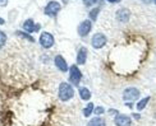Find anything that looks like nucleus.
Returning a JSON list of instances; mask_svg holds the SVG:
<instances>
[{
    "label": "nucleus",
    "instance_id": "obj_26",
    "mask_svg": "<svg viewBox=\"0 0 156 126\" xmlns=\"http://www.w3.org/2000/svg\"><path fill=\"white\" fill-rule=\"evenodd\" d=\"M5 22H4V19L3 18H0V26H2V24H4Z\"/></svg>",
    "mask_w": 156,
    "mask_h": 126
},
{
    "label": "nucleus",
    "instance_id": "obj_25",
    "mask_svg": "<svg viewBox=\"0 0 156 126\" xmlns=\"http://www.w3.org/2000/svg\"><path fill=\"white\" fill-rule=\"evenodd\" d=\"M132 116H134V118H136V120H138V118H140V115H138V114H133Z\"/></svg>",
    "mask_w": 156,
    "mask_h": 126
},
{
    "label": "nucleus",
    "instance_id": "obj_10",
    "mask_svg": "<svg viewBox=\"0 0 156 126\" xmlns=\"http://www.w3.org/2000/svg\"><path fill=\"white\" fill-rule=\"evenodd\" d=\"M129 17H131V13L126 8H122L116 12V19H118L120 23H127L129 21Z\"/></svg>",
    "mask_w": 156,
    "mask_h": 126
},
{
    "label": "nucleus",
    "instance_id": "obj_2",
    "mask_svg": "<svg viewBox=\"0 0 156 126\" xmlns=\"http://www.w3.org/2000/svg\"><path fill=\"white\" fill-rule=\"evenodd\" d=\"M81 79H82L81 70L78 69L77 65H72L69 68V82L72 83L73 85H78L81 83Z\"/></svg>",
    "mask_w": 156,
    "mask_h": 126
},
{
    "label": "nucleus",
    "instance_id": "obj_3",
    "mask_svg": "<svg viewBox=\"0 0 156 126\" xmlns=\"http://www.w3.org/2000/svg\"><path fill=\"white\" fill-rule=\"evenodd\" d=\"M55 42V39L53 37V35L49 32H42L40 36V45L42 46L44 49H50L53 47V45Z\"/></svg>",
    "mask_w": 156,
    "mask_h": 126
},
{
    "label": "nucleus",
    "instance_id": "obj_12",
    "mask_svg": "<svg viewBox=\"0 0 156 126\" xmlns=\"http://www.w3.org/2000/svg\"><path fill=\"white\" fill-rule=\"evenodd\" d=\"M86 60H87V49L81 47L77 54V63L80 65H83V64H86Z\"/></svg>",
    "mask_w": 156,
    "mask_h": 126
},
{
    "label": "nucleus",
    "instance_id": "obj_6",
    "mask_svg": "<svg viewBox=\"0 0 156 126\" xmlns=\"http://www.w3.org/2000/svg\"><path fill=\"white\" fill-rule=\"evenodd\" d=\"M138 97H140V90L134 87H129L123 92V98H124V101H127V102L128 101L132 102L134 99H137Z\"/></svg>",
    "mask_w": 156,
    "mask_h": 126
},
{
    "label": "nucleus",
    "instance_id": "obj_7",
    "mask_svg": "<svg viewBox=\"0 0 156 126\" xmlns=\"http://www.w3.org/2000/svg\"><path fill=\"white\" fill-rule=\"evenodd\" d=\"M91 29H92V23H91V21H88V19H86V21H83L78 26V35L81 37H86Z\"/></svg>",
    "mask_w": 156,
    "mask_h": 126
},
{
    "label": "nucleus",
    "instance_id": "obj_23",
    "mask_svg": "<svg viewBox=\"0 0 156 126\" xmlns=\"http://www.w3.org/2000/svg\"><path fill=\"white\" fill-rule=\"evenodd\" d=\"M109 3H112V4H115V3H119L120 0H108Z\"/></svg>",
    "mask_w": 156,
    "mask_h": 126
},
{
    "label": "nucleus",
    "instance_id": "obj_4",
    "mask_svg": "<svg viewBox=\"0 0 156 126\" xmlns=\"http://www.w3.org/2000/svg\"><path fill=\"white\" fill-rule=\"evenodd\" d=\"M106 42H108V38L105 35H102V33H96V35H94L92 39H91V45H92L95 49H102L104 46L106 45Z\"/></svg>",
    "mask_w": 156,
    "mask_h": 126
},
{
    "label": "nucleus",
    "instance_id": "obj_1",
    "mask_svg": "<svg viewBox=\"0 0 156 126\" xmlns=\"http://www.w3.org/2000/svg\"><path fill=\"white\" fill-rule=\"evenodd\" d=\"M58 96H59V99L63 102H67L69 99H72L74 96L73 87L68 83H62L59 85V89H58Z\"/></svg>",
    "mask_w": 156,
    "mask_h": 126
},
{
    "label": "nucleus",
    "instance_id": "obj_18",
    "mask_svg": "<svg viewBox=\"0 0 156 126\" xmlns=\"http://www.w3.org/2000/svg\"><path fill=\"white\" fill-rule=\"evenodd\" d=\"M5 43H6V35L3 31H0V49H2Z\"/></svg>",
    "mask_w": 156,
    "mask_h": 126
},
{
    "label": "nucleus",
    "instance_id": "obj_8",
    "mask_svg": "<svg viewBox=\"0 0 156 126\" xmlns=\"http://www.w3.org/2000/svg\"><path fill=\"white\" fill-rule=\"evenodd\" d=\"M114 122L116 126H131L132 120H131V117L127 115H116Z\"/></svg>",
    "mask_w": 156,
    "mask_h": 126
},
{
    "label": "nucleus",
    "instance_id": "obj_16",
    "mask_svg": "<svg viewBox=\"0 0 156 126\" xmlns=\"http://www.w3.org/2000/svg\"><path fill=\"white\" fill-rule=\"evenodd\" d=\"M94 103H88L86 107L83 108V116L84 117H88V116H91V114H92L94 112Z\"/></svg>",
    "mask_w": 156,
    "mask_h": 126
},
{
    "label": "nucleus",
    "instance_id": "obj_14",
    "mask_svg": "<svg viewBox=\"0 0 156 126\" xmlns=\"http://www.w3.org/2000/svg\"><path fill=\"white\" fill-rule=\"evenodd\" d=\"M148 102H150V97H145V98L140 99L136 107H137V110H138V111H142V110H145V107L147 106V103H148Z\"/></svg>",
    "mask_w": 156,
    "mask_h": 126
},
{
    "label": "nucleus",
    "instance_id": "obj_19",
    "mask_svg": "<svg viewBox=\"0 0 156 126\" xmlns=\"http://www.w3.org/2000/svg\"><path fill=\"white\" fill-rule=\"evenodd\" d=\"M16 35H18V36H22V37H24V38H27L28 41H31V42H34V41H35L34 37L30 36V35H27V33H24V32H17Z\"/></svg>",
    "mask_w": 156,
    "mask_h": 126
},
{
    "label": "nucleus",
    "instance_id": "obj_15",
    "mask_svg": "<svg viewBox=\"0 0 156 126\" xmlns=\"http://www.w3.org/2000/svg\"><path fill=\"white\" fill-rule=\"evenodd\" d=\"M80 96H81V98L83 99V101H88V99L91 98V92L84 87L80 88Z\"/></svg>",
    "mask_w": 156,
    "mask_h": 126
},
{
    "label": "nucleus",
    "instance_id": "obj_21",
    "mask_svg": "<svg viewBox=\"0 0 156 126\" xmlns=\"http://www.w3.org/2000/svg\"><path fill=\"white\" fill-rule=\"evenodd\" d=\"M96 3H97V0H83V4L87 5V6H91V5H94Z\"/></svg>",
    "mask_w": 156,
    "mask_h": 126
},
{
    "label": "nucleus",
    "instance_id": "obj_11",
    "mask_svg": "<svg viewBox=\"0 0 156 126\" xmlns=\"http://www.w3.org/2000/svg\"><path fill=\"white\" fill-rule=\"evenodd\" d=\"M54 61H55L56 68L59 69L60 71H68V64H67L66 60H64V57L62 55H56L55 59H54Z\"/></svg>",
    "mask_w": 156,
    "mask_h": 126
},
{
    "label": "nucleus",
    "instance_id": "obj_22",
    "mask_svg": "<svg viewBox=\"0 0 156 126\" xmlns=\"http://www.w3.org/2000/svg\"><path fill=\"white\" fill-rule=\"evenodd\" d=\"M109 114H113V115H115V116H116V115H119V114H118V111H115V110H110V111H109Z\"/></svg>",
    "mask_w": 156,
    "mask_h": 126
},
{
    "label": "nucleus",
    "instance_id": "obj_5",
    "mask_svg": "<svg viewBox=\"0 0 156 126\" xmlns=\"http://www.w3.org/2000/svg\"><path fill=\"white\" fill-rule=\"evenodd\" d=\"M60 9H62V5L59 2H50L45 6V14L49 17H55Z\"/></svg>",
    "mask_w": 156,
    "mask_h": 126
},
{
    "label": "nucleus",
    "instance_id": "obj_27",
    "mask_svg": "<svg viewBox=\"0 0 156 126\" xmlns=\"http://www.w3.org/2000/svg\"><path fill=\"white\" fill-rule=\"evenodd\" d=\"M154 2H155V4H156V0H154Z\"/></svg>",
    "mask_w": 156,
    "mask_h": 126
},
{
    "label": "nucleus",
    "instance_id": "obj_9",
    "mask_svg": "<svg viewBox=\"0 0 156 126\" xmlns=\"http://www.w3.org/2000/svg\"><path fill=\"white\" fill-rule=\"evenodd\" d=\"M40 24H35V22L32 19H27L24 23H23V29L27 32V33H32V32H37L40 31Z\"/></svg>",
    "mask_w": 156,
    "mask_h": 126
},
{
    "label": "nucleus",
    "instance_id": "obj_20",
    "mask_svg": "<svg viewBox=\"0 0 156 126\" xmlns=\"http://www.w3.org/2000/svg\"><path fill=\"white\" fill-rule=\"evenodd\" d=\"M94 112H95L97 116H100V115H102L104 112H105V110H104V107H96V108L94 110Z\"/></svg>",
    "mask_w": 156,
    "mask_h": 126
},
{
    "label": "nucleus",
    "instance_id": "obj_13",
    "mask_svg": "<svg viewBox=\"0 0 156 126\" xmlns=\"http://www.w3.org/2000/svg\"><path fill=\"white\" fill-rule=\"evenodd\" d=\"M87 126H106V122L102 117H95L88 122Z\"/></svg>",
    "mask_w": 156,
    "mask_h": 126
},
{
    "label": "nucleus",
    "instance_id": "obj_17",
    "mask_svg": "<svg viewBox=\"0 0 156 126\" xmlns=\"http://www.w3.org/2000/svg\"><path fill=\"white\" fill-rule=\"evenodd\" d=\"M100 13V9L99 8H95L90 12V18H91V21H96L97 19V14Z\"/></svg>",
    "mask_w": 156,
    "mask_h": 126
},
{
    "label": "nucleus",
    "instance_id": "obj_24",
    "mask_svg": "<svg viewBox=\"0 0 156 126\" xmlns=\"http://www.w3.org/2000/svg\"><path fill=\"white\" fill-rule=\"evenodd\" d=\"M126 106H127V107H129V108H132V107H133L132 102H127V103H126Z\"/></svg>",
    "mask_w": 156,
    "mask_h": 126
}]
</instances>
